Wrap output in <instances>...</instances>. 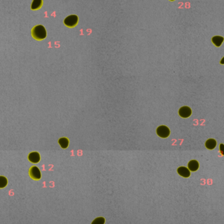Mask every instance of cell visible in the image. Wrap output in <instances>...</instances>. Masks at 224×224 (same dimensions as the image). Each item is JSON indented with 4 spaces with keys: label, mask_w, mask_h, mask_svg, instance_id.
Listing matches in <instances>:
<instances>
[{
    "label": "cell",
    "mask_w": 224,
    "mask_h": 224,
    "mask_svg": "<svg viewBox=\"0 0 224 224\" xmlns=\"http://www.w3.org/2000/svg\"><path fill=\"white\" fill-rule=\"evenodd\" d=\"M32 34L33 38L37 40H42L45 39L47 36V32H46L43 26L38 25L33 28Z\"/></svg>",
    "instance_id": "obj_1"
},
{
    "label": "cell",
    "mask_w": 224,
    "mask_h": 224,
    "mask_svg": "<svg viewBox=\"0 0 224 224\" xmlns=\"http://www.w3.org/2000/svg\"><path fill=\"white\" fill-rule=\"evenodd\" d=\"M77 22L78 17L75 15L68 16L64 20V24L68 27H73L77 24Z\"/></svg>",
    "instance_id": "obj_2"
},
{
    "label": "cell",
    "mask_w": 224,
    "mask_h": 224,
    "mask_svg": "<svg viewBox=\"0 0 224 224\" xmlns=\"http://www.w3.org/2000/svg\"><path fill=\"white\" fill-rule=\"evenodd\" d=\"M157 133L160 137L165 138H167L170 135V130L167 127L162 125L157 128Z\"/></svg>",
    "instance_id": "obj_3"
},
{
    "label": "cell",
    "mask_w": 224,
    "mask_h": 224,
    "mask_svg": "<svg viewBox=\"0 0 224 224\" xmlns=\"http://www.w3.org/2000/svg\"><path fill=\"white\" fill-rule=\"evenodd\" d=\"M30 175L33 180H38L41 178V172L36 166H32L30 170Z\"/></svg>",
    "instance_id": "obj_4"
},
{
    "label": "cell",
    "mask_w": 224,
    "mask_h": 224,
    "mask_svg": "<svg viewBox=\"0 0 224 224\" xmlns=\"http://www.w3.org/2000/svg\"><path fill=\"white\" fill-rule=\"evenodd\" d=\"M192 111L191 108L188 106L182 107L179 110V115L183 118H187L191 115Z\"/></svg>",
    "instance_id": "obj_5"
},
{
    "label": "cell",
    "mask_w": 224,
    "mask_h": 224,
    "mask_svg": "<svg viewBox=\"0 0 224 224\" xmlns=\"http://www.w3.org/2000/svg\"><path fill=\"white\" fill-rule=\"evenodd\" d=\"M177 171L178 173L183 178H188L191 175L190 170H189L187 168L185 167V166H180V167L178 169Z\"/></svg>",
    "instance_id": "obj_6"
},
{
    "label": "cell",
    "mask_w": 224,
    "mask_h": 224,
    "mask_svg": "<svg viewBox=\"0 0 224 224\" xmlns=\"http://www.w3.org/2000/svg\"><path fill=\"white\" fill-rule=\"evenodd\" d=\"M188 169L191 171H196L199 169V162L196 160H191V161H189L188 165Z\"/></svg>",
    "instance_id": "obj_7"
},
{
    "label": "cell",
    "mask_w": 224,
    "mask_h": 224,
    "mask_svg": "<svg viewBox=\"0 0 224 224\" xmlns=\"http://www.w3.org/2000/svg\"><path fill=\"white\" fill-rule=\"evenodd\" d=\"M30 161L33 163H37L40 160V156L39 154L37 152H32L30 153L29 156H28Z\"/></svg>",
    "instance_id": "obj_8"
},
{
    "label": "cell",
    "mask_w": 224,
    "mask_h": 224,
    "mask_svg": "<svg viewBox=\"0 0 224 224\" xmlns=\"http://www.w3.org/2000/svg\"><path fill=\"white\" fill-rule=\"evenodd\" d=\"M212 43H213L216 47H220V46H221V45L222 44L223 42L224 41V38L222 36H216L212 37Z\"/></svg>",
    "instance_id": "obj_9"
},
{
    "label": "cell",
    "mask_w": 224,
    "mask_h": 224,
    "mask_svg": "<svg viewBox=\"0 0 224 224\" xmlns=\"http://www.w3.org/2000/svg\"><path fill=\"white\" fill-rule=\"evenodd\" d=\"M216 141L214 139H209L205 143L206 147L209 149H213L216 146Z\"/></svg>",
    "instance_id": "obj_10"
},
{
    "label": "cell",
    "mask_w": 224,
    "mask_h": 224,
    "mask_svg": "<svg viewBox=\"0 0 224 224\" xmlns=\"http://www.w3.org/2000/svg\"><path fill=\"white\" fill-rule=\"evenodd\" d=\"M42 0H33L32 5L31 9L32 10H37L42 6Z\"/></svg>",
    "instance_id": "obj_11"
},
{
    "label": "cell",
    "mask_w": 224,
    "mask_h": 224,
    "mask_svg": "<svg viewBox=\"0 0 224 224\" xmlns=\"http://www.w3.org/2000/svg\"><path fill=\"white\" fill-rule=\"evenodd\" d=\"M59 144L60 145V146L63 149H66L68 146L69 141H68V138H60L59 140Z\"/></svg>",
    "instance_id": "obj_12"
},
{
    "label": "cell",
    "mask_w": 224,
    "mask_h": 224,
    "mask_svg": "<svg viewBox=\"0 0 224 224\" xmlns=\"http://www.w3.org/2000/svg\"><path fill=\"white\" fill-rule=\"evenodd\" d=\"M104 223H105V218L103 217H99L94 219L91 224H104Z\"/></svg>",
    "instance_id": "obj_13"
},
{
    "label": "cell",
    "mask_w": 224,
    "mask_h": 224,
    "mask_svg": "<svg viewBox=\"0 0 224 224\" xmlns=\"http://www.w3.org/2000/svg\"><path fill=\"white\" fill-rule=\"evenodd\" d=\"M7 184V180L4 176H0V188H3Z\"/></svg>",
    "instance_id": "obj_14"
},
{
    "label": "cell",
    "mask_w": 224,
    "mask_h": 224,
    "mask_svg": "<svg viewBox=\"0 0 224 224\" xmlns=\"http://www.w3.org/2000/svg\"><path fill=\"white\" fill-rule=\"evenodd\" d=\"M220 152L222 156H224V145L223 143H221L220 145Z\"/></svg>",
    "instance_id": "obj_15"
},
{
    "label": "cell",
    "mask_w": 224,
    "mask_h": 224,
    "mask_svg": "<svg viewBox=\"0 0 224 224\" xmlns=\"http://www.w3.org/2000/svg\"><path fill=\"white\" fill-rule=\"evenodd\" d=\"M220 64H224V57L222 59V60L220 61Z\"/></svg>",
    "instance_id": "obj_16"
},
{
    "label": "cell",
    "mask_w": 224,
    "mask_h": 224,
    "mask_svg": "<svg viewBox=\"0 0 224 224\" xmlns=\"http://www.w3.org/2000/svg\"><path fill=\"white\" fill-rule=\"evenodd\" d=\"M170 1H174V0H170Z\"/></svg>",
    "instance_id": "obj_17"
}]
</instances>
